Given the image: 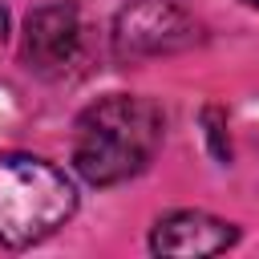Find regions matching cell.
<instances>
[{"label": "cell", "mask_w": 259, "mask_h": 259, "mask_svg": "<svg viewBox=\"0 0 259 259\" xmlns=\"http://www.w3.org/2000/svg\"><path fill=\"white\" fill-rule=\"evenodd\" d=\"M166 117L150 97L109 93L77 117L73 166L93 186H117L150 166L162 146Z\"/></svg>", "instance_id": "cell-1"}, {"label": "cell", "mask_w": 259, "mask_h": 259, "mask_svg": "<svg viewBox=\"0 0 259 259\" xmlns=\"http://www.w3.org/2000/svg\"><path fill=\"white\" fill-rule=\"evenodd\" d=\"M77 210L69 174L36 154H0V247H32Z\"/></svg>", "instance_id": "cell-2"}, {"label": "cell", "mask_w": 259, "mask_h": 259, "mask_svg": "<svg viewBox=\"0 0 259 259\" xmlns=\"http://www.w3.org/2000/svg\"><path fill=\"white\" fill-rule=\"evenodd\" d=\"M194 40H198V24L174 0H130L113 20L117 61H150V57L182 53Z\"/></svg>", "instance_id": "cell-3"}, {"label": "cell", "mask_w": 259, "mask_h": 259, "mask_svg": "<svg viewBox=\"0 0 259 259\" xmlns=\"http://www.w3.org/2000/svg\"><path fill=\"white\" fill-rule=\"evenodd\" d=\"M85 49V28H81V12L65 0L45 4L28 16L24 24V61L32 73L40 77H65Z\"/></svg>", "instance_id": "cell-4"}, {"label": "cell", "mask_w": 259, "mask_h": 259, "mask_svg": "<svg viewBox=\"0 0 259 259\" xmlns=\"http://www.w3.org/2000/svg\"><path fill=\"white\" fill-rule=\"evenodd\" d=\"M239 239V231L214 214H202V210H174L166 219H158L154 235H150V247L154 255H219L227 251L231 243Z\"/></svg>", "instance_id": "cell-5"}, {"label": "cell", "mask_w": 259, "mask_h": 259, "mask_svg": "<svg viewBox=\"0 0 259 259\" xmlns=\"http://www.w3.org/2000/svg\"><path fill=\"white\" fill-rule=\"evenodd\" d=\"M206 125H210L206 134H210V150H214V158L227 162V158H231V146L223 142V113H219V109H206Z\"/></svg>", "instance_id": "cell-6"}, {"label": "cell", "mask_w": 259, "mask_h": 259, "mask_svg": "<svg viewBox=\"0 0 259 259\" xmlns=\"http://www.w3.org/2000/svg\"><path fill=\"white\" fill-rule=\"evenodd\" d=\"M243 4H251V8H259V0H243Z\"/></svg>", "instance_id": "cell-7"}]
</instances>
